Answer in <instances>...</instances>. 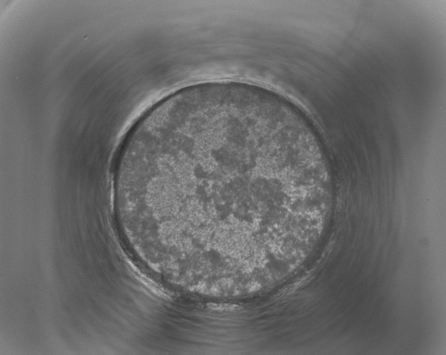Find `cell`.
<instances>
[{
	"mask_svg": "<svg viewBox=\"0 0 446 355\" xmlns=\"http://www.w3.org/2000/svg\"><path fill=\"white\" fill-rule=\"evenodd\" d=\"M302 180L280 121L217 99L172 105L137 124L120 149L114 189L145 253L177 277L250 259L264 203Z\"/></svg>",
	"mask_w": 446,
	"mask_h": 355,
	"instance_id": "obj_1",
	"label": "cell"
}]
</instances>
